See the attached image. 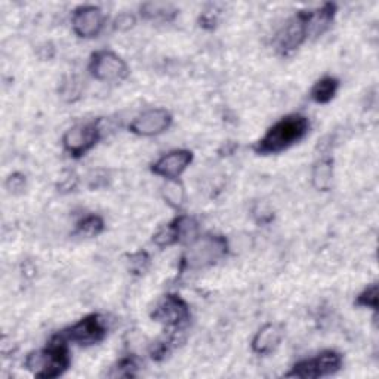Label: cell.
<instances>
[{
    "label": "cell",
    "instance_id": "cell-11",
    "mask_svg": "<svg viewBox=\"0 0 379 379\" xmlns=\"http://www.w3.org/2000/svg\"><path fill=\"white\" fill-rule=\"evenodd\" d=\"M105 17L98 6L85 5L79 6L73 12L71 24L74 33L83 39L96 37L104 27Z\"/></svg>",
    "mask_w": 379,
    "mask_h": 379
},
{
    "label": "cell",
    "instance_id": "cell-29",
    "mask_svg": "<svg viewBox=\"0 0 379 379\" xmlns=\"http://www.w3.org/2000/svg\"><path fill=\"white\" fill-rule=\"evenodd\" d=\"M254 216L258 224H267L273 220V212L267 209L264 206H261V204H256V206L254 208Z\"/></svg>",
    "mask_w": 379,
    "mask_h": 379
},
{
    "label": "cell",
    "instance_id": "cell-12",
    "mask_svg": "<svg viewBox=\"0 0 379 379\" xmlns=\"http://www.w3.org/2000/svg\"><path fill=\"white\" fill-rule=\"evenodd\" d=\"M193 161V153L188 150H173L161 156L151 165V172L166 179H177Z\"/></svg>",
    "mask_w": 379,
    "mask_h": 379
},
{
    "label": "cell",
    "instance_id": "cell-15",
    "mask_svg": "<svg viewBox=\"0 0 379 379\" xmlns=\"http://www.w3.org/2000/svg\"><path fill=\"white\" fill-rule=\"evenodd\" d=\"M311 181L314 188L319 191H328L333 182V160L330 157L320 159L312 168Z\"/></svg>",
    "mask_w": 379,
    "mask_h": 379
},
{
    "label": "cell",
    "instance_id": "cell-9",
    "mask_svg": "<svg viewBox=\"0 0 379 379\" xmlns=\"http://www.w3.org/2000/svg\"><path fill=\"white\" fill-rule=\"evenodd\" d=\"M307 10H301L295 17H292L285 27L279 31L276 37V49L281 55H289L297 51L307 39L306 30Z\"/></svg>",
    "mask_w": 379,
    "mask_h": 379
},
{
    "label": "cell",
    "instance_id": "cell-25",
    "mask_svg": "<svg viewBox=\"0 0 379 379\" xmlns=\"http://www.w3.org/2000/svg\"><path fill=\"white\" fill-rule=\"evenodd\" d=\"M136 369H138V364L134 357H126V359H122L121 362H118L116 367H113V373H110V376L132 378L136 375Z\"/></svg>",
    "mask_w": 379,
    "mask_h": 379
},
{
    "label": "cell",
    "instance_id": "cell-28",
    "mask_svg": "<svg viewBox=\"0 0 379 379\" xmlns=\"http://www.w3.org/2000/svg\"><path fill=\"white\" fill-rule=\"evenodd\" d=\"M58 187H60V191L62 193L73 191L76 187H78V177H76L73 172H69L67 175L61 179Z\"/></svg>",
    "mask_w": 379,
    "mask_h": 379
},
{
    "label": "cell",
    "instance_id": "cell-24",
    "mask_svg": "<svg viewBox=\"0 0 379 379\" xmlns=\"http://www.w3.org/2000/svg\"><path fill=\"white\" fill-rule=\"evenodd\" d=\"M355 306L376 310L378 308V285L372 283L371 286H367L362 292V294L359 297H357Z\"/></svg>",
    "mask_w": 379,
    "mask_h": 379
},
{
    "label": "cell",
    "instance_id": "cell-6",
    "mask_svg": "<svg viewBox=\"0 0 379 379\" xmlns=\"http://www.w3.org/2000/svg\"><path fill=\"white\" fill-rule=\"evenodd\" d=\"M89 71L96 80L107 83L123 82L129 76L127 64L112 51H98L91 57Z\"/></svg>",
    "mask_w": 379,
    "mask_h": 379
},
{
    "label": "cell",
    "instance_id": "cell-30",
    "mask_svg": "<svg viewBox=\"0 0 379 379\" xmlns=\"http://www.w3.org/2000/svg\"><path fill=\"white\" fill-rule=\"evenodd\" d=\"M37 52H39V57L42 60H51L53 57V53H55V49H53L51 43H43L42 46H39Z\"/></svg>",
    "mask_w": 379,
    "mask_h": 379
},
{
    "label": "cell",
    "instance_id": "cell-17",
    "mask_svg": "<svg viewBox=\"0 0 379 379\" xmlns=\"http://www.w3.org/2000/svg\"><path fill=\"white\" fill-rule=\"evenodd\" d=\"M177 8L170 3L164 2H147L141 6V14L147 19H161L170 21L177 15Z\"/></svg>",
    "mask_w": 379,
    "mask_h": 379
},
{
    "label": "cell",
    "instance_id": "cell-22",
    "mask_svg": "<svg viewBox=\"0 0 379 379\" xmlns=\"http://www.w3.org/2000/svg\"><path fill=\"white\" fill-rule=\"evenodd\" d=\"M127 263H129V270H131V273L141 276L144 274L150 267V256L146 251H139L129 256Z\"/></svg>",
    "mask_w": 379,
    "mask_h": 379
},
{
    "label": "cell",
    "instance_id": "cell-26",
    "mask_svg": "<svg viewBox=\"0 0 379 379\" xmlns=\"http://www.w3.org/2000/svg\"><path fill=\"white\" fill-rule=\"evenodd\" d=\"M136 23V19L132 14L129 12H123V14H118L114 19L113 23V27L114 30H118V31H127L129 28H132Z\"/></svg>",
    "mask_w": 379,
    "mask_h": 379
},
{
    "label": "cell",
    "instance_id": "cell-2",
    "mask_svg": "<svg viewBox=\"0 0 379 379\" xmlns=\"http://www.w3.org/2000/svg\"><path fill=\"white\" fill-rule=\"evenodd\" d=\"M67 342L69 340L64 337V333L55 335L45 350L35 351L27 355L26 367L37 378L52 379L61 376L70 366Z\"/></svg>",
    "mask_w": 379,
    "mask_h": 379
},
{
    "label": "cell",
    "instance_id": "cell-10",
    "mask_svg": "<svg viewBox=\"0 0 379 379\" xmlns=\"http://www.w3.org/2000/svg\"><path fill=\"white\" fill-rule=\"evenodd\" d=\"M172 125V116L165 108H150L134 118L129 131L139 136H155L164 134Z\"/></svg>",
    "mask_w": 379,
    "mask_h": 379
},
{
    "label": "cell",
    "instance_id": "cell-5",
    "mask_svg": "<svg viewBox=\"0 0 379 379\" xmlns=\"http://www.w3.org/2000/svg\"><path fill=\"white\" fill-rule=\"evenodd\" d=\"M342 366V355L333 350L323 351L312 359L302 360L297 363L286 376L289 378H302V379H316L323 376H330L337 373Z\"/></svg>",
    "mask_w": 379,
    "mask_h": 379
},
{
    "label": "cell",
    "instance_id": "cell-4",
    "mask_svg": "<svg viewBox=\"0 0 379 379\" xmlns=\"http://www.w3.org/2000/svg\"><path fill=\"white\" fill-rule=\"evenodd\" d=\"M151 317L164 324L165 328L170 329V337L173 340H177L178 333L182 332L184 326H186L190 320V308L187 306V302L181 297L166 295L159 302L153 314H151Z\"/></svg>",
    "mask_w": 379,
    "mask_h": 379
},
{
    "label": "cell",
    "instance_id": "cell-20",
    "mask_svg": "<svg viewBox=\"0 0 379 379\" xmlns=\"http://www.w3.org/2000/svg\"><path fill=\"white\" fill-rule=\"evenodd\" d=\"M104 230V221L98 215H89L83 218L79 224L78 229H76V234L80 237H86V239H91V237L100 236Z\"/></svg>",
    "mask_w": 379,
    "mask_h": 379
},
{
    "label": "cell",
    "instance_id": "cell-19",
    "mask_svg": "<svg viewBox=\"0 0 379 379\" xmlns=\"http://www.w3.org/2000/svg\"><path fill=\"white\" fill-rule=\"evenodd\" d=\"M173 221H175V224H177L179 242H190L191 243L194 239H197L199 224L196 220L191 218V216H187V215H181Z\"/></svg>",
    "mask_w": 379,
    "mask_h": 379
},
{
    "label": "cell",
    "instance_id": "cell-21",
    "mask_svg": "<svg viewBox=\"0 0 379 379\" xmlns=\"http://www.w3.org/2000/svg\"><path fill=\"white\" fill-rule=\"evenodd\" d=\"M153 242L159 247H168V246L178 243L179 242V236H178L175 221H172L168 225L160 227V229L157 230V233L153 236Z\"/></svg>",
    "mask_w": 379,
    "mask_h": 379
},
{
    "label": "cell",
    "instance_id": "cell-27",
    "mask_svg": "<svg viewBox=\"0 0 379 379\" xmlns=\"http://www.w3.org/2000/svg\"><path fill=\"white\" fill-rule=\"evenodd\" d=\"M5 186L10 193L14 194L23 191L26 187V177L21 175V173H12V175L6 179Z\"/></svg>",
    "mask_w": 379,
    "mask_h": 379
},
{
    "label": "cell",
    "instance_id": "cell-3",
    "mask_svg": "<svg viewBox=\"0 0 379 379\" xmlns=\"http://www.w3.org/2000/svg\"><path fill=\"white\" fill-rule=\"evenodd\" d=\"M229 254V242L222 236H203L190 243L181 265L187 270H202L220 263Z\"/></svg>",
    "mask_w": 379,
    "mask_h": 379
},
{
    "label": "cell",
    "instance_id": "cell-7",
    "mask_svg": "<svg viewBox=\"0 0 379 379\" xmlns=\"http://www.w3.org/2000/svg\"><path fill=\"white\" fill-rule=\"evenodd\" d=\"M101 129L100 121L76 125L62 136L64 150L71 157H82L100 141Z\"/></svg>",
    "mask_w": 379,
    "mask_h": 379
},
{
    "label": "cell",
    "instance_id": "cell-8",
    "mask_svg": "<svg viewBox=\"0 0 379 379\" xmlns=\"http://www.w3.org/2000/svg\"><path fill=\"white\" fill-rule=\"evenodd\" d=\"M62 333L69 341L88 346L98 344L105 338L107 326L100 314H91Z\"/></svg>",
    "mask_w": 379,
    "mask_h": 379
},
{
    "label": "cell",
    "instance_id": "cell-18",
    "mask_svg": "<svg viewBox=\"0 0 379 379\" xmlns=\"http://www.w3.org/2000/svg\"><path fill=\"white\" fill-rule=\"evenodd\" d=\"M161 196L166 200L170 208L181 209L186 203V190L177 179H168V182L161 188Z\"/></svg>",
    "mask_w": 379,
    "mask_h": 379
},
{
    "label": "cell",
    "instance_id": "cell-1",
    "mask_svg": "<svg viewBox=\"0 0 379 379\" xmlns=\"http://www.w3.org/2000/svg\"><path fill=\"white\" fill-rule=\"evenodd\" d=\"M310 122L302 114H289L280 118L254 146L258 155H276L285 151L308 134Z\"/></svg>",
    "mask_w": 379,
    "mask_h": 379
},
{
    "label": "cell",
    "instance_id": "cell-13",
    "mask_svg": "<svg viewBox=\"0 0 379 379\" xmlns=\"http://www.w3.org/2000/svg\"><path fill=\"white\" fill-rule=\"evenodd\" d=\"M283 338V328L277 323H268L259 329L252 340V350L255 354L268 355L276 351Z\"/></svg>",
    "mask_w": 379,
    "mask_h": 379
},
{
    "label": "cell",
    "instance_id": "cell-14",
    "mask_svg": "<svg viewBox=\"0 0 379 379\" xmlns=\"http://www.w3.org/2000/svg\"><path fill=\"white\" fill-rule=\"evenodd\" d=\"M335 10H337V6L332 3L323 5L321 8L316 10H307V15H306L307 39L317 37L329 28L335 17Z\"/></svg>",
    "mask_w": 379,
    "mask_h": 379
},
{
    "label": "cell",
    "instance_id": "cell-23",
    "mask_svg": "<svg viewBox=\"0 0 379 379\" xmlns=\"http://www.w3.org/2000/svg\"><path fill=\"white\" fill-rule=\"evenodd\" d=\"M61 96L69 103H74L76 100H79L80 96V82L71 76V78H67L61 85L60 89Z\"/></svg>",
    "mask_w": 379,
    "mask_h": 379
},
{
    "label": "cell",
    "instance_id": "cell-16",
    "mask_svg": "<svg viewBox=\"0 0 379 379\" xmlns=\"http://www.w3.org/2000/svg\"><path fill=\"white\" fill-rule=\"evenodd\" d=\"M338 88H340L338 79L326 76V78H323L319 82L314 83L310 94L311 100L317 104H328L329 101L333 100V96L337 95Z\"/></svg>",
    "mask_w": 379,
    "mask_h": 379
}]
</instances>
